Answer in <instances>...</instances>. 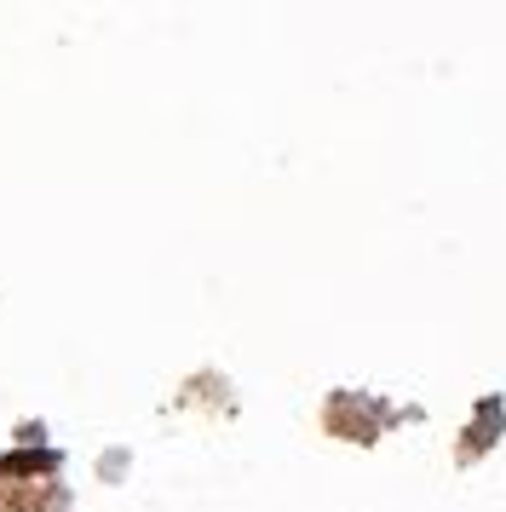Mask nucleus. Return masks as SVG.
Segmentation results:
<instances>
[{
  "instance_id": "f257e3e1",
  "label": "nucleus",
  "mask_w": 506,
  "mask_h": 512,
  "mask_svg": "<svg viewBox=\"0 0 506 512\" xmlns=\"http://www.w3.org/2000/svg\"><path fill=\"white\" fill-rule=\"evenodd\" d=\"M58 455L52 449H35V455H6V472H52Z\"/></svg>"
}]
</instances>
